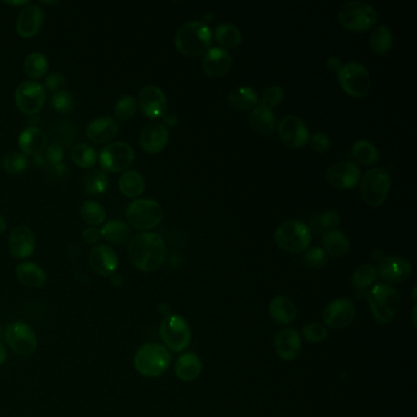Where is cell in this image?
Returning <instances> with one entry per match:
<instances>
[{
  "label": "cell",
  "mask_w": 417,
  "mask_h": 417,
  "mask_svg": "<svg viewBox=\"0 0 417 417\" xmlns=\"http://www.w3.org/2000/svg\"><path fill=\"white\" fill-rule=\"evenodd\" d=\"M82 237H83V240L87 244H90V245H95V244H98V241L100 240V237H102V234H100V229H97L95 227L87 228L83 230L82 233Z\"/></svg>",
  "instance_id": "obj_54"
},
{
  "label": "cell",
  "mask_w": 417,
  "mask_h": 417,
  "mask_svg": "<svg viewBox=\"0 0 417 417\" xmlns=\"http://www.w3.org/2000/svg\"><path fill=\"white\" fill-rule=\"evenodd\" d=\"M284 98V91L279 86H269L263 92L262 100L259 105L272 109L277 107Z\"/></svg>",
  "instance_id": "obj_48"
},
{
  "label": "cell",
  "mask_w": 417,
  "mask_h": 417,
  "mask_svg": "<svg viewBox=\"0 0 417 417\" xmlns=\"http://www.w3.org/2000/svg\"><path fill=\"white\" fill-rule=\"evenodd\" d=\"M269 315L274 322L278 324H290L294 322L298 310L294 303L286 296H276L269 303Z\"/></svg>",
  "instance_id": "obj_28"
},
{
  "label": "cell",
  "mask_w": 417,
  "mask_h": 417,
  "mask_svg": "<svg viewBox=\"0 0 417 417\" xmlns=\"http://www.w3.org/2000/svg\"><path fill=\"white\" fill-rule=\"evenodd\" d=\"M214 38L218 42L219 46H222V49H234L239 47L242 41V35L240 30L230 25V23H223L216 28L214 32Z\"/></svg>",
  "instance_id": "obj_35"
},
{
  "label": "cell",
  "mask_w": 417,
  "mask_h": 417,
  "mask_svg": "<svg viewBox=\"0 0 417 417\" xmlns=\"http://www.w3.org/2000/svg\"><path fill=\"white\" fill-rule=\"evenodd\" d=\"M356 310L353 301L346 298H340L327 305L323 311V321L333 329H343L355 319Z\"/></svg>",
  "instance_id": "obj_14"
},
{
  "label": "cell",
  "mask_w": 417,
  "mask_h": 417,
  "mask_svg": "<svg viewBox=\"0 0 417 417\" xmlns=\"http://www.w3.org/2000/svg\"><path fill=\"white\" fill-rule=\"evenodd\" d=\"M46 102V90L36 81H25L15 92V103L20 112L26 115L37 114Z\"/></svg>",
  "instance_id": "obj_12"
},
{
  "label": "cell",
  "mask_w": 417,
  "mask_h": 417,
  "mask_svg": "<svg viewBox=\"0 0 417 417\" xmlns=\"http://www.w3.org/2000/svg\"><path fill=\"white\" fill-rule=\"evenodd\" d=\"M413 272V267L408 259L398 256H383L378 261V271L383 279L392 283H400L406 281Z\"/></svg>",
  "instance_id": "obj_18"
},
{
  "label": "cell",
  "mask_w": 417,
  "mask_h": 417,
  "mask_svg": "<svg viewBox=\"0 0 417 417\" xmlns=\"http://www.w3.org/2000/svg\"><path fill=\"white\" fill-rule=\"evenodd\" d=\"M172 363V355L165 346L160 344H145L137 350L134 358L136 371L147 378L164 375Z\"/></svg>",
  "instance_id": "obj_3"
},
{
  "label": "cell",
  "mask_w": 417,
  "mask_h": 417,
  "mask_svg": "<svg viewBox=\"0 0 417 417\" xmlns=\"http://www.w3.org/2000/svg\"><path fill=\"white\" fill-rule=\"evenodd\" d=\"M125 216L129 225L145 233L158 227L163 219V208L157 201L139 199L127 206Z\"/></svg>",
  "instance_id": "obj_7"
},
{
  "label": "cell",
  "mask_w": 417,
  "mask_h": 417,
  "mask_svg": "<svg viewBox=\"0 0 417 417\" xmlns=\"http://www.w3.org/2000/svg\"><path fill=\"white\" fill-rule=\"evenodd\" d=\"M160 338L165 348L174 353H180L189 348L191 343V329L185 318L179 315H167L159 328Z\"/></svg>",
  "instance_id": "obj_8"
},
{
  "label": "cell",
  "mask_w": 417,
  "mask_h": 417,
  "mask_svg": "<svg viewBox=\"0 0 417 417\" xmlns=\"http://www.w3.org/2000/svg\"><path fill=\"white\" fill-rule=\"evenodd\" d=\"M353 155L363 165H372L380 160V152L370 141L358 140L353 146Z\"/></svg>",
  "instance_id": "obj_39"
},
{
  "label": "cell",
  "mask_w": 417,
  "mask_h": 417,
  "mask_svg": "<svg viewBox=\"0 0 417 417\" xmlns=\"http://www.w3.org/2000/svg\"><path fill=\"white\" fill-rule=\"evenodd\" d=\"M368 300L373 318L380 324L392 322L399 310V291L389 284H376L368 291Z\"/></svg>",
  "instance_id": "obj_4"
},
{
  "label": "cell",
  "mask_w": 417,
  "mask_h": 417,
  "mask_svg": "<svg viewBox=\"0 0 417 417\" xmlns=\"http://www.w3.org/2000/svg\"><path fill=\"white\" fill-rule=\"evenodd\" d=\"M28 165V160L26 155L23 153H18V152L8 153L1 162V167L5 172L8 174H13V175H18V174L25 172Z\"/></svg>",
  "instance_id": "obj_43"
},
{
  "label": "cell",
  "mask_w": 417,
  "mask_h": 417,
  "mask_svg": "<svg viewBox=\"0 0 417 417\" xmlns=\"http://www.w3.org/2000/svg\"><path fill=\"white\" fill-rule=\"evenodd\" d=\"M311 145H312L313 150L316 151V152L323 153V152H326L329 148L331 140H329V137L324 132H317L311 139Z\"/></svg>",
  "instance_id": "obj_53"
},
{
  "label": "cell",
  "mask_w": 417,
  "mask_h": 417,
  "mask_svg": "<svg viewBox=\"0 0 417 417\" xmlns=\"http://www.w3.org/2000/svg\"><path fill=\"white\" fill-rule=\"evenodd\" d=\"M50 105H52V107H53V109H54L57 113L68 115V114L73 112V95H70V93L66 91L57 92V93H54L53 97H52Z\"/></svg>",
  "instance_id": "obj_46"
},
{
  "label": "cell",
  "mask_w": 417,
  "mask_h": 417,
  "mask_svg": "<svg viewBox=\"0 0 417 417\" xmlns=\"http://www.w3.org/2000/svg\"><path fill=\"white\" fill-rule=\"evenodd\" d=\"M249 125L261 136H268L276 130L277 120L272 109L264 105H256L249 114Z\"/></svg>",
  "instance_id": "obj_27"
},
{
  "label": "cell",
  "mask_w": 417,
  "mask_h": 417,
  "mask_svg": "<svg viewBox=\"0 0 417 417\" xmlns=\"http://www.w3.org/2000/svg\"><path fill=\"white\" fill-rule=\"evenodd\" d=\"M65 82L66 81H65V76L63 74L52 73L47 76L43 87H46L48 91L53 92V95H54L57 92L63 91L61 88L65 86Z\"/></svg>",
  "instance_id": "obj_51"
},
{
  "label": "cell",
  "mask_w": 417,
  "mask_h": 417,
  "mask_svg": "<svg viewBox=\"0 0 417 417\" xmlns=\"http://www.w3.org/2000/svg\"><path fill=\"white\" fill-rule=\"evenodd\" d=\"M48 69H49L48 59L46 55L42 53H32L28 55L23 63L25 73L28 78H35V80L43 78L48 71Z\"/></svg>",
  "instance_id": "obj_37"
},
{
  "label": "cell",
  "mask_w": 417,
  "mask_h": 417,
  "mask_svg": "<svg viewBox=\"0 0 417 417\" xmlns=\"http://www.w3.org/2000/svg\"><path fill=\"white\" fill-rule=\"evenodd\" d=\"M35 247L36 239L30 228L18 225L10 234L9 251L15 259H28L35 252Z\"/></svg>",
  "instance_id": "obj_22"
},
{
  "label": "cell",
  "mask_w": 417,
  "mask_h": 417,
  "mask_svg": "<svg viewBox=\"0 0 417 417\" xmlns=\"http://www.w3.org/2000/svg\"><path fill=\"white\" fill-rule=\"evenodd\" d=\"M109 186V179L105 172L93 169L83 179V190L86 195H102Z\"/></svg>",
  "instance_id": "obj_36"
},
{
  "label": "cell",
  "mask_w": 417,
  "mask_h": 417,
  "mask_svg": "<svg viewBox=\"0 0 417 417\" xmlns=\"http://www.w3.org/2000/svg\"><path fill=\"white\" fill-rule=\"evenodd\" d=\"M212 31L202 21L182 25L175 35V47L186 57H201L212 46Z\"/></svg>",
  "instance_id": "obj_2"
},
{
  "label": "cell",
  "mask_w": 417,
  "mask_h": 417,
  "mask_svg": "<svg viewBox=\"0 0 417 417\" xmlns=\"http://www.w3.org/2000/svg\"><path fill=\"white\" fill-rule=\"evenodd\" d=\"M279 137L284 145L298 150L307 145L310 141L309 130L301 119L295 115H288L281 119L278 127Z\"/></svg>",
  "instance_id": "obj_15"
},
{
  "label": "cell",
  "mask_w": 417,
  "mask_h": 417,
  "mask_svg": "<svg viewBox=\"0 0 417 417\" xmlns=\"http://www.w3.org/2000/svg\"><path fill=\"white\" fill-rule=\"evenodd\" d=\"M370 43H371L372 50L376 54H387L393 46V35H392L389 28L378 26L375 28L370 37Z\"/></svg>",
  "instance_id": "obj_38"
},
{
  "label": "cell",
  "mask_w": 417,
  "mask_h": 417,
  "mask_svg": "<svg viewBox=\"0 0 417 417\" xmlns=\"http://www.w3.org/2000/svg\"><path fill=\"white\" fill-rule=\"evenodd\" d=\"M145 179L136 170H127L119 180V189L127 199H136L145 191Z\"/></svg>",
  "instance_id": "obj_33"
},
{
  "label": "cell",
  "mask_w": 417,
  "mask_h": 417,
  "mask_svg": "<svg viewBox=\"0 0 417 417\" xmlns=\"http://www.w3.org/2000/svg\"><path fill=\"white\" fill-rule=\"evenodd\" d=\"M88 263L98 276L109 277L118 269L119 259L113 249L107 245H97L91 249Z\"/></svg>",
  "instance_id": "obj_21"
},
{
  "label": "cell",
  "mask_w": 417,
  "mask_h": 417,
  "mask_svg": "<svg viewBox=\"0 0 417 417\" xmlns=\"http://www.w3.org/2000/svg\"><path fill=\"white\" fill-rule=\"evenodd\" d=\"M52 136H53L55 145L63 147V146L69 145L73 142L74 139L76 136V129L71 124L60 123L53 127Z\"/></svg>",
  "instance_id": "obj_45"
},
{
  "label": "cell",
  "mask_w": 417,
  "mask_h": 417,
  "mask_svg": "<svg viewBox=\"0 0 417 417\" xmlns=\"http://www.w3.org/2000/svg\"><path fill=\"white\" fill-rule=\"evenodd\" d=\"M323 251L333 257H344L350 251V241L344 233L327 230L322 236Z\"/></svg>",
  "instance_id": "obj_31"
},
{
  "label": "cell",
  "mask_w": 417,
  "mask_h": 417,
  "mask_svg": "<svg viewBox=\"0 0 417 417\" xmlns=\"http://www.w3.org/2000/svg\"><path fill=\"white\" fill-rule=\"evenodd\" d=\"M361 170L354 162L343 160L329 167L327 170V180L329 185L338 190H349L358 185Z\"/></svg>",
  "instance_id": "obj_16"
},
{
  "label": "cell",
  "mask_w": 417,
  "mask_h": 417,
  "mask_svg": "<svg viewBox=\"0 0 417 417\" xmlns=\"http://www.w3.org/2000/svg\"><path fill=\"white\" fill-rule=\"evenodd\" d=\"M164 123L169 127H175L177 124V115L174 113H165L163 115Z\"/></svg>",
  "instance_id": "obj_56"
},
{
  "label": "cell",
  "mask_w": 417,
  "mask_h": 417,
  "mask_svg": "<svg viewBox=\"0 0 417 417\" xmlns=\"http://www.w3.org/2000/svg\"><path fill=\"white\" fill-rule=\"evenodd\" d=\"M377 276H378V273H377L376 268L373 267L372 264L365 263L355 269L353 278H351V284L358 291L366 290L376 281Z\"/></svg>",
  "instance_id": "obj_40"
},
{
  "label": "cell",
  "mask_w": 417,
  "mask_h": 417,
  "mask_svg": "<svg viewBox=\"0 0 417 417\" xmlns=\"http://www.w3.org/2000/svg\"><path fill=\"white\" fill-rule=\"evenodd\" d=\"M390 175L384 168H372L361 180V195L368 206L380 207L389 195Z\"/></svg>",
  "instance_id": "obj_9"
},
{
  "label": "cell",
  "mask_w": 417,
  "mask_h": 417,
  "mask_svg": "<svg viewBox=\"0 0 417 417\" xmlns=\"http://www.w3.org/2000/svg\"><path fill=\"white\" fill-rule=\"evenodd\" d=\"M232 55L222 48H211L204 55L202 69L209 78H222L232 68Z\"/></svg>",
  "instance_id": "obj_23"
},
{
  "label": "cell",
  "mask_w": 417,
  "mask_h": 417,
  "mask_svg": "<svg viewBox=\"0 0 417 417\" xmlns=\"http://www.w3.org/2000/svg\"><path fill=\"white\" fill-rule=\"evenodd\" d=\"M202 373V361L195 353H186L175 363V375L180 381L192 382Z\"/></svg>",
  "instance_id": "obj_29"
},
{
  "label": "cell",
  "mask_w": 417,
  "mask_h": 417,
  "mask_svg": "<svg viewBox=\"0 0 417 417\" xmlns=\"http://www.w3.org/2000/svg\"><path fill=\"white\" fill-rule=\"evenodd\" d=\"M137 108H139L137 100L132 95H127L118 100L114 112L119 120H130L136 114Z\"/></svg>",
  "instance_id": "obj_44"
},
{
  "label": "cell",
  "mask_w": 417,
  "mask_h": 417,
  "mask_svg": "<svg viewBox=\"0 0 417 417\" xmlns=\"http://www.w3.org/2000/svg\"><path fill=\"white\" fill-rule=\"evenodd\" d=\"M47 135L36 127H26L18 136V146L23 155H41L47 147Z\"/></svg>",
  "instance_id": "obj_26"
},
{
  "label": "cell",
  "mask_w": 417,
  "mask_h": 417,
  "mask_svg": "<svg viewBox=\"0 0 417 417\" xmlns=\"http://www.w3.org/2000/svg\"><path fill=\"white\" fill-rule=\"evenodd\" d=\"M336 74L343 91L351 97L363 98L370 92L371 78L368 69L365 68L363 64H344Z\"/></svg>",
  "instance_id": "obj_10"
},
{
  "label": "cell",
  "mask_w": 417,
  "mask_h": 417,
  "mask_svg": "<svg viewBox=\"0 0 417 417\" xmlns=\"http://www.w3.org/2000/svg\"><path fill=\"white\" fill-rule=\"evenodd\" d=\"M305 261L310 267L322 268L327 262V254L319 247H313L305 254Z\"/></svg>",
  "instance_id": "obj_49"
},
{
  "label": "cell",
  "mask_w": 417,
  "mask_h": 417,
  "mask_svg": "<svg viewBox=\"0 0 417 417\" xmlns=\"http://www.w3.org/2000/svg\"><path fill=\"white\" fill-rule=\"evenodd\" d=\"M45 13L38 5L28 4L18 14L16 31L23 38H32L41 31Z\"/></svg>",
  "instance_id": "obj_20"
},
{
  "label": "cell",
  "mask_w": 417,
  "mask_h": 417,
  "mask_svg": "<svg viewBox=\"0 0 417 417\" xmlns=\"http://www.w3.org/2000/svg\"><path fill=\"white\" fill-rule=\"evenodd\" d=\"M311 230L307 224L299 219H289L281 223L274 233V241L278 247L291 254H300L309 249Z\"/></svg>",
  "instance_id": "obj_5"
},
{
  "label": "cell",
  "mask_w": 417,
  "mask_h": 417,
  "mask_svg": "<svg viewBox=\"0 0 417 417\" xmlns=\"http://www.w3.org/2000/svg\"><path fill=\"white\" fill-rule=\"evenodd\" d=\"M137 105L140 107L141 112L150 119L163 117L168 109L167 97L163 91L155 85H148L141 90Z\"/></svg>",
  "instance_id": "obj_17"
},
{
  "label": "cell",
  "mask_w": 417,
  "mask_h": 417,
  "mask_svg": "<svg viewBox=\"0 0 417 417\" xmlns=\"http://www.w3.org/2000/svg\"><path fill=\"white\" fill-rule=\"evenodd\" d=\"M339 214L334 211H328L318 217V224H321V227L327 230H334L339 225Z\"/></svg>",
  "instance_id": "obj_52"
},
{
  "label": "cell",
  "mask_w": 417,
  "mask_h": 417,
  "mask_svg": "<svg viewBox=\"0 0 417 417\" xmlns=\"http://www.w3.org/2000/svg\"><path fill=\"white\" fill-rule=\"evenodd\" d=\"M169 141L168 127L162 123L146 125L140 134V145L147 153H159L167 147Z\"/></svg>",
  "instance_id": "obj_19"
},
{
  "label": "cell",
  "mask_w": 417,
  "mask_h": 417,
  "mask_svg": "<svg viewBox=\"0 0 417 417\" xmlns=\"http://www.w3.org/2000/svg\"><path fill=\"white\" fill-rule=\"evenodd\" d=\"M18 281L28 288L38 289L46 284L47 276L38 264L33 262H23L16 267Z\"/></svg>",
  "instance_id": "obj_30"
},
{
  "label": "cell",
  "mask_w": 417,
  "mask_h": 417,
  "mask_svg": "<svg viewBox=\"0 0 417 417\" xmlns=\"http://www.w3.org/2000/svg\"><path fill=\"white\" fill-rule=\"evenodd\" d=\"M327 334H328V331H327L326 327L319 324V323H310V324H306L303 329V336L305 339L313 344L322 343L323 340L326 339Z\"/></svg>",
  "instance_id": "obj_47"
},
{
  "label": "cell",
  "mask_w": 417,
  "mask_h": 417,
  "mask_svg": "<svg viewBox=\"0 0 417 417\" xmlns=\"http://www.w3.org/2000/svg\"><path fill=\"white\" fill-rule=\"evenodd\" d=\"M5 229H6V222L3 216H0V235L5 232Z\"/></svg>",
  "instance_id": "obj_58"
},
{
  "label": "cell",
  "mask_w": 417,
  "mask_h": 417,
  "mask_svg": "<svg viewBox=\"0 0 417 417\" xmlns=\"http://www.w3.org/2000/svg\"><path fill=\"white\" fill-rule=\"evenodd\" d=\"M327 68L331 70V71H338L341 68V63L338 57H328L326 60Z\"/></svg>",
  "instance_id": "obj_55"
},
{
  "label": "cell",
  "mask_w": 417,
  "mask_h": 417,
  "mask_svg": "<svg viewBox=\"0 0 417 417\" xmlns=\"http://www.w3.org/2000/svg\"><path fill=\"white\" fill-rule=\"evenodd\" d=\"M119 125L110 117H100L88 124L86 129V136L97 145L108 143L118 135Z\"/></svg>",
  "instance_id": "obj_25"
},
{
  "label": "cell",
  "mask_w": 417,
  "mask_h": 417,
  "mask_svg": "<svg viewBox=\"0 0 417 417\" xmlns=\"http://www.w3.org/2000/svg\"><path fill=\"white\" fill-rule=\"evenodd\" d=\"M378 15L372 5L365 1L345 3L338 11V21L343 28L353 32H366L377 23Z\"/></svg>",
  "instance_id": "obj_6"
},
{
  "label": "cell",
  "mask_w": 417,
  "mask_h": 417,
  "mask_svg": "<svg viewBox=\"0 0 417 417\" xmlns=\"http://www.w3.org/2000/svg\"><path fill=\"white\" fill-rule=\"evenodd\" d=\"M228 102L236 110H252L259 103V95L251 87H236L229 92Z\"/></svg>",
  "instance_id": "obj_32"
},
{
  "label": "cell",
  "mask_w": 417,
  "mask_h": 417,
  "mask_svg": "<svg viewBox=\"0 0 417 417\" xmlns=\"http://www.w3.org/2000/svg\"><path fill=\"white\" fill-rule=\"evenodd\" d=\"M6 360V350H5L4 345L0 341V365H3Z\"/></svg>",
  "instance_id": "obj_57"
},
{
  "label": "cell",
  "mask_w": 417,
  "mask_h": 417,
  "mask_svg": "<svg viewBox=\"0 0 417 417\" xmlns=\"http://www.w3.org/2000/svg\"><path fill=\"white\" fill-rule=\"evenodd\" d=\"M70 155H71L74 163L83 169L93 167L97 162V157H98L91 146L86 145V143H78V145L74 146Z\"/></svg>",
  "instance_id": "obj_42"
},
{
  "label": "cell",
  "mask_w": 417,
  "mask_h": 417,
  "mask_svg": "<svg viewBox=\"0 0 417 417\" xmlns=\"http://www.w3.org/2000/svg\"><path fill=\"white\" fill-rule=\"evenodd\" d=\"M5 339L13 351L21 356H31L37 350V336L26 323L15 322L8 327Z\"/></svg>",
  "instance_id": "obj_13"
},
{
  "label": "cell",
  "mask_w": 417,
  "mask_h": 417,
  "mask_svg": "<svg viewBox=\"0 0 417 417\" xmlns=\"http://www.w3.org/2000/svg\"><path fill=\"white\" fill-rule=\"evenodd\" d=\"M100 234L102 237H105V240L112 242L114 245H123L130 236V229L127 227V223L119 219H114L105 223L103 228L100 229Z\"/></svg>",
  "instance_id": "obj_34"
},
{
  "label": "cell",
  "mask_w": 417,
  "mask_h": 417,
  "mask_svg": "<svg viewBox=\"0 0 417 417\" xmlns=\"http://www.w3.org/2000/svg\"><path fill=\"white\" fill-rule=\"evenodd\" d=\"M80 214L82 219L93 227L102 225L105 223L107 213L102 204L95 202V201H86L83 202L80 208Z\"/></svg>",
  "instance_id": "obj_41"
},
{
  "label": "cell",
  "mask_w": 417,
  "mask_h": 417,
  "mask_svg": "<svg viewBox=\"0 0 417 417\" xmlns=\"http://www.w3.org/2000/svg\"><path fill=\"white\" fill-rule=\"evenodd\" d=\"M135 159V153L130 145L125 142H113L105 146L100 153V165L109 172L127 170Z\"/></svg>",
  "instance_id": "obj_11"
},
{
  "label": "cell",
  "mask_w": 417,
  "mask_h": 417,
  "mask_svg": "<svg viewBox=\"0 0 417 417\" xmlns=\"http://www.w3.org/2000/svg\"><path fill=\"white\" fill-rule=\"evenodd\" d=\"M63 157V147H60L59 145H55V143H52V145L46 147L43 159H45L46 163L49 164L50 167H54V165L61 163Z\"/></svg>",
  "instance_id": "obj_50"
},
{
  "label": "cell",
  "mask_w": 417,
  "mask_h": 417,
  "mask_svg": "<svg viewBox=\"0 0 417 417\" xmlns=\"http://www.w3.org/2000/svg\"><path fill=\"white\" fill-rule=\"evenodd\" d=\"M301 338L294 328H284L274 338V348L278 356L284 361H293L301 351Z\"/></svg>",
  "instance_id": "obj_24"
},
{
  "label": "cell",
  "mask_w": 417,
  "mask_h": 417,
  "mask_svg": "<svg viewBox=\"0 0 417 417\" xmlns=\"http://www.w3.org/2000/svg\"><path fill=\"white\" fill-rule=\"evenodd\" d=\"M167 257V245L157 233H140L130 241L129 259L141 272H155Z\"/></svg>",
  "instance_id": "obj_1"
}]
</instances>
